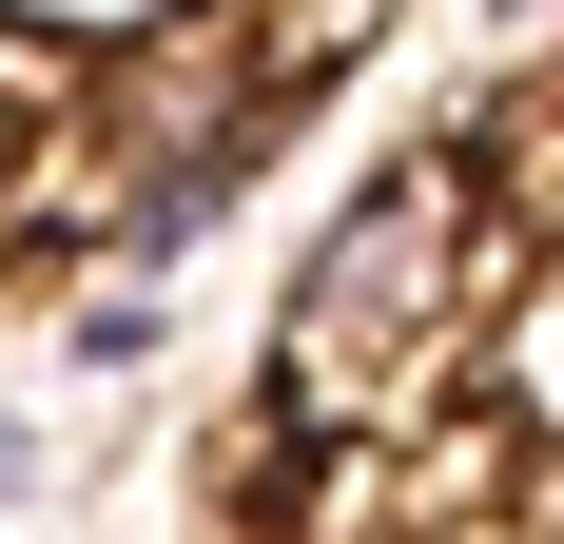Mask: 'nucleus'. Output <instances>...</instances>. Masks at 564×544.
I'll return each instance as SVG.
<instances>
[{"label":"nucleus","mask_w":564,"mask_h":544,"mask_svg":"<svg viewBox=\"0 0 564 544\" xmlns=\"http://www.w3.org/2000/svg\"><path fill=\"white\" fill-rule=\"evenodd\" d=\"M215 215H234V175H117V195H98V233H117L137 272H175V253H195Z\"/></svg>","instance_id":"2"},{"label":"nucleus","mask_w":564,"mask_h":544,"mask_svg":"<svg viewBox=\"0 0 564 544\" xmlns=\"http://www.w3.org/2000/svg\"><path fill=\"white\" fill-rule=\"evenodd\" d=\"M545 117H564V78H545Z\"/></svg>","instance_id":"5"},{"label":"nucleus","mask_w":564,"mask_h":544,"mask_svg":"<svg viewBox=\"0 0 564 544\" xmlns=\"http://www.w3.org/2000/svg\"><path fill=\"white\" fill-rule=\"evenodd\" d=\"M370 20H390V0H253V40H273V58H312V78H332Z\"/></svg>","instance_id":"3"},{"label":"nucleus","mask_w":564,"mask_h":544,"mask_svg":"<svg viewBox=\"0 0 564 544\" xmlns=\"http://www.w3.org/2000/svg\"><path fill=\"white\" fill-rule=\"evenodd\" d=\"M467 175L487 156L429 137V156H390L312 253H292V292H273V409L292 428H390L409 370L467 350V312H487V195H467Z\"/></svg>","instance_id":"1"},{"label":"nucleus","mask_w":564,"mask_h":544,"mask_svg":"<svg viewBox=\"0 0 564 544\" xmlns=\"http://www.w3.org/2000/svg\"><path fill=\"white\" fill-rule=\"evenodd\" d=\"M507 20H545V0H507Z\"/></svg>","instance_id":"4"}]
</instances>
